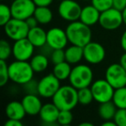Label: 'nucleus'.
Segmentation results:
<instances>
[{
    "label": "nucleus",
    "mask_w": 126,
    "mask_h": 126,
    "mask_svg": "<svg viewBox=\"0 0 126 126\" xmlns=\"http://www.w3.org/2000/svg\"><path fill=\"white\" fill-rule=\"evenodd\" d=\"M68 42L73 45L85 47L87 43L92 42L93 33L90 26L85 24L79 20L71 22L66 28Z\"/></svg>",
    "instance_id": "1"
},
{
    "label": "nucleus",
    "mask_w": 126,
    "mask_h": 126,
    "mask_svg": "<svg viewBox=\"0 0 126 126\" xmlns=\"http://www.w3.org/2000/svg\"><path fill=\"white\" fill-rule=\"evenodd\" d=\"M52 102L60 110H72L79 104L78 90L71 85L61 86L52 98Z\"/></svg>",
    "instance_id": "2"
},
{
    "label": "nucleus",
    "mask_w": 126,
    "mask_h": 126,
    "mask_svg": "<svg viewBox=\"0 0 126 126\" xmlns=\"http://www.w3.org/2000/svg\"><path fill=\"white\" fill-rule=\"evenodd\" d=\"M35 71L29 61H12L9 64L10 80L16 85L26 84L32 79H34Z\"/></svg>",
    "instance_id": "3"
},
{
    "label": "nucleus",
    "mask_w": 126,
    "mask_h": 126,
    "mask_svg": "<svg viewBox=\"0 0 126 126\" xmlns=\"http://www.w3.org/2000/svg\"><path fill=\"white\" fill-rule=\"evenodd\" d=\"M68 80L69 84L77 90L89 87L93 82V69L86 64H76L72 68Z\"/></svg>",
    "instance_id": "4"
},
{
    "label": "nucleus",
    "mask_w": 126,
    "mask_h": 126,
    "mask_svg": "<svg viewBox=\"0 0 126 126\" xmlns=\"http://www.w3.org/2000/svg\"><path fill=\"white\" fill-rule=\"evenodd\" d=\"M94 101L98 104L111 101L115 88L105 79H98L93 81L90 86Z\"/></svg>",
    "instance_id": "5"
},
{
    "label": "nucleus",
    "mask_w": 126,
    "mask_h": 126,
    "mask_svg": "<svg viewBox=\"0 0 126 126\" xmlns=\"http://www.w3.org/2000/svg\"><path fill=\"white\" fill-rule=\"evenodd\" d=\"M4 31L8 38L15 42L26 38L30 31V27L25 20L12 17L4 26Z\"/></svg>",
    "instance_id": "6"
},
{
    "label": "nucleus",
    "mask_w": 126,
    "mask_h": 126,
    "mask_svg": "<svg viewBox=\"0 0 126 126\" xmlns=\"http://www.w3.org/2000/svg\"><path fill=\"white\" fill-rule=\"evenodd\" d=\"M98 23L101 28L105 30L112 31V30H117L124 23L122 11L115 9L114 7L102 11L100 13Z\"/></svg>",
    "instance_id": "7"
},
{
    "label": "nucleus",
    "mask_w": 126,
    "mask_h": 126,
    "mask_svg": "<svg viewBox=\"0 0 126 126\" xmlns=\"http://www.w3.org/2000/svg\"><path fill=\"white\" fill-rule=\"evenodd\" d=\"M61 86V80L53 73L48 74L38 81V95L43 98H52Z\"/></svg>",
    "instance_id": "8"
},
{
    "label": "nucleus",
    "mask_w": 126,
    "mask_h": 126,
    "mask_svg": "<svg viewBox=\"0 0 126 126\" xmlns=\"http://www.w3.org/2000/svg\"><path fill=\"white\" fill-rule=\"evenodd\" d=\"M82 7L74 0H62L58 5V14L67 22H74L79 20Z\"/></svg>",
    "instance_id": "9"
},
{
    "label": "nucleus",
    "mask_w": 126,
    "mask_h": 126,
    "mask_svg": "<svg viewBox=\"0 0 126 126\" xmlns=\"http://www.w3.org/2000/svg\"><path fill=\"white\" fill-rule=\"evenodd\" d=\"M105 79L115 89L126 86V70L120 63H112L105 70Z\"/></svg>",
    "instance_id": "10"
},
{
    "label": "nucleus",
    "mask_w": 126,
    "mask_h": 126,
    "mask_svg": "<svg viewBox=\"0 0 126 126\" xmlns=\"http://www.w3.org/2000/svg\"><path fill=\"white\" fill-rule=\"evenodd\" d=\"M12 17L26 20L34 16L37 6L33 0H14L11 5Z\"/></svg>",
    "instance_id": "11"
},
{
    "label": "nucleus",
    "mask_w": 126,
    "mask_h": 126,
    "mask_svg": "<svg viewBox=\"0 0 126 126\" xmlns=\"http://www.w3.org/2000/svg\"><path fill=\"white\" fill-rule=\"evenodd\" d=\"M84 60L89 64H99L105 58V48L102 44L97 42H90L83 47Z\"/></svg>",
    "instance_id": "12"
},
{
    "label": "nucleus",
    "mask_w": 126,
    "mask_h": 126,
    "mask_svg": "<svg viewBox=\"0 0 126 126\" xmlns=\"http://www.w3.org/2000/svg\"><path fill=\"white\" fill-rule=\"evenodd\" d=\"M35 47L28 38L15 41L12 45V56L17 61H30L34 55Z\"/></svg>",
    "instance_id": "13"
},
{
    "label": "nucleus",
    "mask_w": 126,
    "mask_h": 126,
    "mask_svg": "<svg viewBox=\"0 0 126 126\" xmlns=\"http://www.w3.org/2000/svg\"><path fill=\"white\" fill-rule=\"evenodd\" d=\"M68 42L66 30L54 27L47 31V44L53 49H64Z\"/></svg>",
    "instance_id": "14"
},
{
    "label": "nucleus",
    "mask_w": 126,
    "mask_h": 126,
    "mask_svg": "<svg viewBox=\"0 0 126 126\" xmlns=\"http://www.w3.org/2000/svg\"><path fill=\"white\" fill-rule=\"evenodd\" d=\"M38 94H25L22 98V104L25 109V111L30 116L39 115L42 107V102Z\"/></svg>",
    "instance_id": "15"
},
{
    "label": "nucleus",
    "mask_w": 126,
    "mask_h": 126,
    "mask_svg": "<svg viewBox=\"0 0 126 126\" xmlns=\"http://www.w3.org/2000/svg\"><path fill=\"white\" fill-rule=\"evenodd\" d=\"M60 109L54 103H46L42 105L40 110V118L46 124H57L58 116L60 113Z\"/></svg>",
    "instance_id": "16"
},
{
    "label": "nucleus",
    "mask_w": 126,
    "mask_h": 126,
    "mask_svg": "<svg viewBox=\"0 0 126 126\" xmlns=\"http://www.w3.org/2000/svg\"><path fill=\"white\" fill-rule=\"evenodd\" d=\"M100 11L95 8L93 4L86 5L82 8L79 16V21L84 23L88 26H93L96 23H98L100 17Z\"/></svg>",
    "instance_id": "17"
},
{
    "label": "nucleus",
    "mask_w": 126,
    "mask_h": 126,
    "mask_svg": "<svg viewBox=\"0 0 126 126\" xmlns=\"http://www.w3.org/2000/svg\"><path fill=\"white\" fill-rule=\"evenodd\" d=\"M27 38L35 47L41 48L47 44V32L40 26L30 29Z\"/></svg>",
    "instance_id": "18"
},
{
    "label": "nucleus",
    "mask_w": 126,
    "mask_h": 126,
    "mask_svg": "<svg viewBox=\"0 0 126 126\" xmlns=\"http://www.w3.org/2000/svg\"><path fill=\"white\" fill-rule=\"evenodd\" d=\"M26 114L27 113L22 102L13 100L8 103L5 106V115L10 119L23 120Z\"/></svg>",
    "instance_id": "19"
},
{
    "label": "nucleus",
    "mask_w": 126,
    "mask_h": 126,
    "mask_svg": "<svg viewBox=\"0 0 126 126\" xmlns=\"http://www.w3.org/2000/svg\"><path fill=\"white\" fill-rule=\"evenodd\" d=\"M66 61L70 63L71 65L79 64L82 59H84V50L83 47L71 44L65 49Z\"/></svg>",
    "instance_id": "20"
},
{
    "label": "nucleus",
    "mask_w": 126,
    "mask_h": 126,
    "mask_svg": "<svg viewBox=\"0 0 126 126\" xmlns=\"http://www.w3.org/2000/svg\"><path fill=\"white\" fill-rule=\"evenodd\" d=\"M30 63L35 73H37V74L42 73L47 70V68L48 67V56L45 55L42 53L34 54L33 57L30 60Z\"/></svg>",
    "instance_id": "21"
},
{
    "label": "nucleus",
    "mask_w": 126,
    "mask_h": 126,
    "mask_svg": "<svg viewBox=\"0 0 126 126\" xmlns=\"http://www.w3.org/2000/svg\"><path fill=\"white\" fill-rule=\"evenodd\" d=\"M34 16L36 18L39 24L46 25L52 22L54 15L52 11L49 9V6H37Z\"/></svg>",
    "instance_id": "22"
},
{
    "label": "nucleus",
    "mask_w": 126,
    "mask_h": 126,
    "mask_svg": "<svg viewBox=\"0 0 126 126\" xmlns=\"http://www.w3.org/2000/svg\"><path fill=\"white\" fill-rule=\"evenodd\" d=\"M117 110V108L112 101L105 102V103L99 104L98 106V115L99 117L105 120H111L114 118L116 112Z\"/></svg>",
    "instance_id": "23"
},
{
    "label": "nucleus",
    "mask_w": 126,
    "mask_h": 126,
    "mask_svg": "<svg viewBox=\"0 0 126 126\" xmlns=\"http://www.w3.org/2000/svg\"><path fill=\"white\" fill-rule=\"evenodd\" d=\"M73 67H71V64L67 61H64L61 63H58L54 66L53 68V74L58 78L61 81L68 79L69 75L71 74Z\"/></svg>",
    "instance_id": "24"
},
{
    "label": "nucleus",
    "mask_w": 126,
    "mask_h": 126,
    "mask_svg": "<svg viewBox=\"0 0 126 126\" xmlns=\"http://www.w3.org/2000/svg\"><path fill=\"white\" fill-rule=\"evenodd\" d=\"M111 101L117 109H126V86L115 89Z\"/></svg>",
    "instance_id": "25"
},
{
    "label": "nucleus",
    "mask_w": 126,
    "mask_h": 126,
    "mask_svg": "<svg viewBox=\"0 0 126 126\" xmlns=\"http://www.w3.org/2000/svg\"><path fill=\"white\" fill-rule=\"evenodd\" d=\"M78 100L79 105H88L94 100L90 86L78 90Z\"/></svg>",
    "instance_id": "26"
},
{
    "label": "nucleus",
    "mask_w": 126,
    "mask_h": 126,
    "mask_svg": "<svg viewBox=\"0 0 126 126\" xmlns=\"http://www.w3.org/2000/svg\"><path fill=\"white\" fill-rule=\"evenodd\" d=\"M12 18L11 6L6 4H2L0 5V25L4 27L10 20Z\"/></svg>",
    "instance_id": "27"
},
{
    "label": "nucleus",
    "mask_w": 126,
    "mask_h": 126,
    "mask_svg": "<svg viewBox=\"0 0 126 126\" xmlns=\"http://www.w3.org/2000/svg\"><path fill=\"white\" fill-rule=\"evenodd\" d=\"M12 55V46L6 40L0 41V60L7 61Z\"/></svg>",
    "instance_id": "28"
},
{
    "label": "nucleus",
    "mask_w": 126,
    "mask_h": 126,
    "mask_svg": "<svg viewBox=\"0 0 126 126\" xmlns=\"http://www.w3.org/2000/svg\"><path fill=\"white\" fill-rule=\"evenodd\" d=\"M9 80V65H7L6 61L0 60V86H4Z\"/></svg>",
    "instance_id": "29"
},
{
    "label": "nucleus",
    "mask_w": 126,
    "mask_h": 126,
    "mask_svg": "<svg viewBox=\"0 0 126 126\" xmlns=\"http://www.w3.org/2000/svg\"><path fill=\"white\" fill-rule=\"evenodd\" d=\"M74 116L72 110H61L58 116L57 124L61 125H69L72 124Z\"/></svg>",
    "instance_id": "30"
},
{
    "label": "nucleus",
    "mask_w": 126,
    "mask_h": 126,
    "mask_svg": "<svg viewBox=\"0 0 126 126\" xmlns=\"http://www.w3.org/2000/svg\"><path fill=\"white\" fill-rule=\"evenodd\" d=\"M49 59H50V61L54 65L66 61L65 49H62V48L53 49L52 53H51L50 56H49Z\"/></svg>",
    "instance_id": "31"
},
{
    "label": "nucleus",
    "mask_w": 126,
    "mask_h": 126,
    "mask_svg": "<svg viewBox=\"0 0 126 126\" xmlns=\"http://www.w3.org/2000/svg\"><path fill=\"white\" fill-rule=\"evenodd\" d=\"M92 4L100 12L105 11L113 6V0H91Z\"/></svg>",
    "instance_id": "32"
},
{
    "label": "nucleus",
    "mask_w": 126,
    "mask_h": 126,
    "mask_svg": "<svg viewBox=\"0 0 126 126\" xmlns=\"http://www.w3.org/2000/svg\"><path fill=\"white\" fill-rule=\"evenodd\" d=\"M23 89L26 94H38V81L32 79L23 85Z\"/></svg>",
    "instance_id": "33"
},
{
    "label": "nucleus",
    "mask_w": 126,
    "mask_h": 126,
    "mask_svg": "<svg viewBox=\"0 0 126 126\" xmlns=\"http://www.w3.org/2000/svg\"><path fill=\"white\" fill-rule=\"evenodd\" d=\"M113 120L117 126H126V109H117Z\"/></svg>",
    "instance_id": "34"
},
{
    "label": "nucleus",
    "mask_w": 126,
    "mask_h": 126,
    "mask_svg": "<svg viewBox=\"0 0 126 126\" xmlns=\"http://www.w3.org/2000/svg\"><path fill=\"white\" fill-rule=\"evenodd\" d=\"M115 9L123 11L126 8V0H113V6Z\"/></svg>",
    "instance_id": "35"
},
{
    "label": "nucleus",
    "mask_w": 126,
    "mask_h": 126,
    "mask_svg": "<svg viewBox=\"0 0 126 126\" xmlns=\"http://www.w3.org/2000/svg\"><path fill=\"white\" fill-rule=\"evenodd\" d=\"M5 126H23V123L22 120H17V119H10L4 123Z\"/></svg>",
    "instance_id": "36"
},
{
    "label": "nucleus",
    "mask_w": 126,
    "mask_h": 126,
    "mask_svg": "<svg viewBox=\"0 0 126 126\" xmlns=\"http://www.w3.org/2000/svg\"><path fill=\"white\" fill-rule=\"evenodd\" d=\"M36 6H49L52 4L54 0H33Z\"/></svg>",
    "instance_id": "37"
},
{
    "label": "nucleus",
    "mask_w": 126,
    "mask_h": 126,
    "mask_svg": "<svg viewBox=\"0 0 126 126\" xmlns=\"http://www.w3.org/2000/svg\"><path fill=\"white\" fill-rule=\"evenodd\" d=\"M25 21H26L27 24L29 25V27H30V29L34 28V27L38 26V24H39L38 22H37V20H36V18H35L34 16H30V17H29L28 19H26V20H25Z\"/></svg>",
    "instance_id": "38"
},
{
    "label": "nucleus",
    "mask_w": 126,
    "mask_h": 126,
    "mask_svg": "<svg viewBox=\"0 0 126 126\" xmlns=\"http://www.w3.org/2000/svg\"><path fill=\"white\" fill-rule=\"evenodd\" d=\"M120 45L122 49L126 52V30L123 32L122 35H121V38H120Z\"/></svg>",
    "instance_id": "39"
},
{
    "label": "nucleus",
    "mask_w": 126,
    "mask_h": 126,
    "mask_svg": "<svg viewBox=\"0 0 126 126\" xmlns=\"http://www.w3.org/2000/svg\"><path fill=\"white\" fill-rule=\"evenodd\" d=\"M119 63H120L121 65H122V67L126 70V52H124V54L121 55Z\"/></svg>",
    "instance_id": "40"
},
{
    "label": "nucleus",
    "mask_w": 126,
    "mask_h": 126,
    "mask_svg": "<svg viewBox=\"0 0 126 126\" xmlns=\"http://www.w3.org/2000/svg\"><path fill=\"white\" fill-rule=\"evenodd\" d=\"M102 126H117V125L115 123V121L113 119H111V120H105L102 123Z\"/></svg>",
    "instance_id": "41"
},
{
    "label": "nucleus",
    "mask_w": 126,
    "mask_h": 126,
    "mask_svg": "<svg viewBox=\"0 0 126 126\" xmlns=\"http://www.w3.org/2000/svg\"><path fill=\"white\" fill-rule=\"evenodd\" d=\"M93 124L90 122H82L79 124V126H93Z\"/></svg>",
    "instance_id": "42"
},
{
    "label": "nucleus",
    "mask_w": 126,
    "mask_h": 126,
    "mask_svg": "<svg viewBox=\"0 0 126 126\" xmlns=\"http://www.w3.org/2000/svg\"><path fill=\"white\" fill-rule=\"evenodd\" d=\"M123 13V19H124V23L126 25V8L122 11Z\"/></svg>",
    "instance_id": "43"
},
{
    "label": "nucleus",
    "mask_w": 126,
    "mask_h": 126,
    "mask_svg": "<svg viewBox=\"0 0 126 126\" xmlns=\"http://www.w3.org/2000/svg\"><path fill=\"white\" fill-rule=\"evenodd\" d=\"M83 1H91V0H83Z\"/></svg>",
    "instance_id": "44"
},
{
    "label": "nucleus",
    "mask_w": 126,
    "mask_h": 126,
    "mask_svg": "<svg viewBox=\"0 0 126 126\" xmlns=\"http://www.w3.org/2000/svg\"><path fill=\"white\" fill-rule=\"evenodd\" d=\"M58 1H62V0H58Z\"/></svg>",
    "instance_id": "45"
},
{
    "label": "nucleus",
    "mask_w": 126,
    "mask_h": 126,
    "mask_svg": "<svg viewBox=\"0 0 126 126\" xmlns=\"http://www.w3.org/2000/svg\"><path fill=\"white\" fill-rule=\"evenodd\" d=\"M2 1H5V0H2Z\"/></svg>",
    "instance_id": "46"
}]
</instances>
